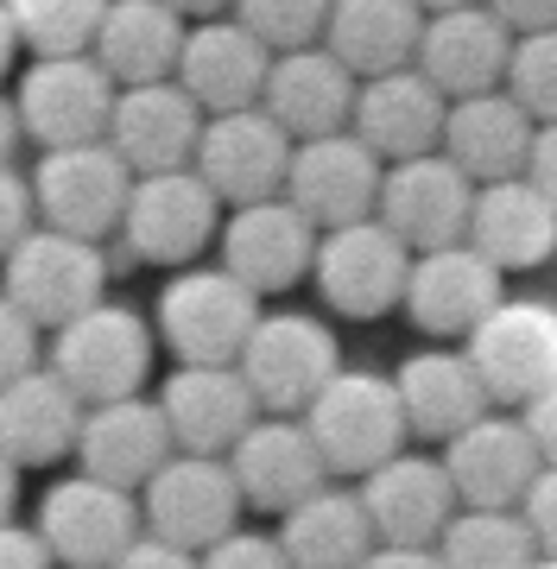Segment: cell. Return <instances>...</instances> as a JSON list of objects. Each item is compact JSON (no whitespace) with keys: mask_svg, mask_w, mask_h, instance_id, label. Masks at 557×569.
I'll return each instance as SVG.
<instances>
[{"mask_svg":"<svg viewBox=\"0 0 557 569\" xmlns=\"http://www.w3.org/2000/svg\"><path fill=\"white\" fill-rule=\"evenodd\" d=\"M519 425H526V437H533L538 462L557 468V380H551V387H538L533 399L519 406Z\"/></svg>","mask_w":557,"mask_h":569,"instance_id":"obj_43","label":"cell"},{"mask_svg":"<svg viewBox=\"0 0 557 569\" xmlns=\"http://www.w3.org/2000/svg\"><path fill=\"white\" fill-rule=\"evenodd\" d=\"M538 449L526 437L519 418H500L495 406L469 418V425L444 437V475L462 507H519V493L533 488L538 475Z\"/></svg>","mask_w":557,"mask_h":569,"instance_id":"obj_21","label":"cell"},{"mask_svg":"<svg viewBox=\"0 0 557 569\" xmlns=\"http://www.w3.org/2000/svg\"><path fill=\"white\" fill-rule=\"evenodd\" d=\"M0 266H7V284L0 291L39 329H58L77 310L102 305V284H108L102 241L63 234V228H26L20 241L0 253Z\"/></svg>","mask_w":557,"mask_h":569,"instance_id":"obj_3","label":"cell"},{"mask_svg":"<svg viewBox=\"0 0 557 569\" xmlns=\"http://www.w3.org/2000/svg\"><path fill=\"white\" fill-rule=\"evenodd\" d=\"M0 569H58L51 550L39 545V531H20L13 519L0 526Z\"/></svg>","mask_w":557,"mask_h":569,"instance_id":"obj_46","label":"cell"},{"mask_svg":"<svg viewBox=\"0 0 557 569\" xmlns=\"http://www.w3.org/2000/svg\"><path fill=\"white\" fill-rule=\"evenodd\" d=\"M127 190H133V171L121 164V152L108 140L44 146L39 171H32V216H44V228L102 241L121 222Z\"/></svg>","mask_w":557,"mask_h":569,"instance_id":"obj_5","label":"cell"},{"mask_svg":"<svg viewBox=\"0 0 557 569\" xmlns=\"http://www.w3.org/2000/svg\"><path fill=\"white\" fill-rule=\"evenodd\" d=\"M279 557L286 569H361V557L374 550V526L355 493H336V488H317L305 493L298 507L279 512Z\"/></svg>","mask_w":557,"mask_h":569,"instance_id":"obj_34","label":"cell"},{"mask_svg":"<svg viewBox=\"0 0 557 569\" xmlns=\"http://www.w3.org/2000/svg\"><path fill=\"white\" fill-rule=\"evenodd\" d=\"M0 7L32 58H70V51H89L108 0H0Z\"/></svg>","mask_w":557,"mask_h":569,"instance_id":"obj_36","label":"cell"},{"mask_svg":"<svg viewBox=\"0 0 557 569\" xmlns=\"http://www.w3.org/2000/svg\"><path fill=\"white\" fill-rule=\"evenodd\" d=\"M418 7H425V13H437V7H462V0H418Z\"/></svg>","mask_w":557,"mask_h":569,"instance_id":"obj_53","label":"cell"},{"mask_svg":"<svg viewBox=\"0 0 557 569\" xmlns=\"http://www.w3.org/2000/svg\"><path fill=\"white\" fill-rule=\"evenodd\" d=\"M418 26H425L418 0H330L317 39L336 63H349L355 77H380V70L412 63Z\"/></svg>","mask_w":557,"mask_h":569,"instance_id":"obj_31","label":"cell"},{"mask_svg":"<svg viewBox=\"0 0 557 569\" xmlns=\"http://www.w3.org/2000/svg\"><path fill=\"white\" fill-rule=\"evenodd\" d=\"M26 228H32V183L13 164H0V253L20 241Z\"/></svg>","mask_w":557,"mask_h":569,"instance_id":"obj_42","label":"cell"},{"mask_svg":"<svg viewBox=\"0 0 557 569\" xmlns=\"http://www.w3.org/2000/svg\"><path fill=\"white\" fill-rule=\"evenodd\" d=\"M533 569H557V557H538V563Z\"/></svg>","mask_w":557,"mask_h":569,"instance_id":"obj_54","label":"cell"},{"mask_svg":"<svg viewBox=\"0 0 557 569\" xmlns=\"http://www.w3.org/2000/svg\"><path fill=\"white\" fill-rule=\"evenodd\" d=\"M171 13H178V20H216V13H222L228 0H166Z\"/></svg>","mask_w":557,"mask_h":569,"instance_id":"obj_51","label":"cell"},{"mask_svg":"<svg viewBox=\"0 0 557 569\" xmlns=\"http://www.w3.org/2000/svg\"><path fill=\"white\" fill-rule=\"evenodd\" d=\"M197 133H203V108L190 102L171 77L121 82L115 102H108V127H102V140L121 152V164L133 171V178L190 164Z\"/></svg>","mask_w":557,"mask_h":569,"instance_id":"obj_17","label":"cell"},{"mask_svg":"<svg viewBox=\"0 0 557 569\" xmlns=\"http://www.w3.org/2000/svg\"><path fill=\"white\" fill-rule=\"evenodd\" d=\"M253 317H260V298L235 272H222V266L216 272L197 266V272H185V279H171L159 291V336H166V348L185 367L235 361L241 342H248Z\"/></svg>","mask_w":557,"mask_h":569,"instance_id":"obj_12","label":"cell"},{"mask_svg":"<svg viewBox=\"0 0 557 569\" xmlns=\"http://www.w3.org/2000/svg\"><path fill=\"white\" fill-rule=\"evenodd\" d=\"M108 102H115V77L89 51L70 58H39L20 77V133L44 146H77V140H102L108 127Z\"/></svg>","mask_w":557,"mask_h":569,"instance_id":"obj_15","label":"cell"},{"mask_svg":"<svg viewBox=\"0 0 557 569\" xmlns=\"http://www.w3.org/2000/svg\"><path fill=\"white\" fill-rule=\"evenodd\" d=\"M159 411H166L171 449H190V456H228V443L260 418L235 361L178 367L166 380V392H159Z\"/></svg>","mask_w":557,"mask_h":569,"instance_id":"obj_25","label":"cell"},{"mask_svg":"<svg viewBox=\"0 0 557 569\" xmlns=\"http://www.w3.org/2000/svg\"><path fill=\"white\" fill-rule=\"evenodd\" d=\"M519 519H526V531H533L538 557H557V468L545 462L533 475V488L519 493Z\"/></svg>","mask_w":557,"mask_h":569,"instance_id":"obj_41","label":"cell"},{"mask_svg":"<svg viewBox=\"0 0 557 569\" xmlns=\"http://www.w3.org/2000/svg\"><path fill=\"white\" fill-rule=\"evenodd\" d=\"M500 82H507V96H514L533 121H557V26L514 32Z\"/></svg>","mask_w":557,"mask_h":569,"instance_id":"obj_37","label":"cell"},{"mask_svg":"<svg viewBox=\"0 0 557 569\" xmlns=\"http://www.w3.org/2000/svg\"><path fill=\"white\" fill-rule=\"evenodd\" d=\"M469 197H475V183L462 178V171L444 159V152H418V159L380 164L374 216H380V222L399 234V247H406V253H425V247L462 241Z\"/></svg>","mask_w":557,"mask_h":569,"instance_id":"obj_13","label":"cell"},{"mask_svg":"<svg viewBox=\"0 0 557 569\" xmlns=\"http://www.w3.org/2000/svg\"><path fill=\"white\" fill-rule=\"evenodd\" d=\"M431 550L444 569H533L538 563V545L526 531V519H519V507L450 512Z\"/></svg>","mask_w":557,"mask_h":569,"instance_id":"obj_35","label":"cell"},{"mask_svg":"<svg viewBox=\"0 0 557 569\" xmlns=\"http://www.w3.org/2000/svg\"><path fill=\"white\" fill-rule=\"evenodd\" d=\"M361 569H444L431 545H374L361 557Z\"/></svg>","mask_w":557,"mask_h":569,"instance_id":"obj_48","label":"cell"},{"mask_svg":"<svg viewBox=\"0 0 557 569\" xmlns=\"http://www.w3.org/2000/svg\"><path fill=\"white\" fill-rule=\"evenodd\" d=\"M20 114H13V102H7V96H0V164H13V152H20Z\"/></svg>","mask_w":557,"mask_h":569,"instance_id":"obj_49","label":"cell"},{"mask_svg":"<svg viewBox=\"0 0 557 569\" xmlns=\"http://www.w3.org/2000/svg\"><path fill=\"white\" fill-rule=\"evenodd\" d=\"M437 127H444V96L431 89V77L418 63H399V70H380V77L355 82L349 133L380 164L437 152Z\"/></svg>","mask_w":557,"mask_h":569,"instance_id":"obj_23","label":"cell"},{"mask_svg":"<svg viewBox=\"0 0 557 569\" xmlns=\"http://www.w3.org/2000/svg\"><path fill=\"white\" fill-rule=\"evenodd\" d=\"M228 475H235V493H241V507L253 512H286L298 507L305 493H317L330 481V468L310 443L305 418H286V411H267V418H253L235 443H228Z\"/></svg>","mask_w":557,"mask_h":569,"instance_id":"obj_16","label":"cell"},{"mask_svg":"<svg viewBox=\"0 0 557 569\" xmlns=\"http://www.w3.org/2000/svg\"><path fill=\"white\" fill-rule=\"evenodd\" d=\"M146 367H152V336H146V323L121 305H89V310H77L70 323H58V336H51V373H58L83 406L140 392Z\"/></svg>","mask_w":557,"mask_h":569,"instance_id":"obj_4","label":"cell"},{"mask_svg":"<svg viewBox=\"0 0 557 569\" xmlns=\"http://www.w3.org/2000/svg\"><path fill=\"white\" fill-rule=\"evenodd\" d=\"M519 178H533L545 197L557 203V121H538L533 127V146H526V164H519Z\"/></svg>","mask_w":557,"mask_h":569,"instance_id":"obj_45","label":"cell"},{"mask_svg":"<svg viewBox=\"0 0 557 569\" xmlns=\"http://www.w3.org/2000/svg\"><path fill=\"white\" fill-rule=\"evenodd\" d=\"M178 44H185V20L166 0H108L102 20H96V39H89V58L102 63L115 77V89H121V82L171 77Z\"/></svg>","mask_w":557,"mask_h":569,"instance_id":"obj_33","label":"cell"},{"mask_svg":"<svg viewBox=\"0 0 557 569\" xmlns=\"http://www.w3.org/2000/svg\"><path fill=\"white\" fill-rule=\"evenodd\" d=\"M533 114L507 96V89H481V96H456L444 102V127H437V152L462 171L469 183L519 178L526 146H533Z\"/></svg>","mask_w":557,"mask_h":569,"instance_id":"obj_27","label":"cell"},{"mask_svg":"<svg viewBox=\"0 0 557 569\" xmlns=\"http://www.w3.org/2000/svg\"><path fill=\"white\" fill-rule=\"evenodd\" d=\"M108 569H197V550L185 545H166V538H152V531H140L133 545L115 557Z\"/></svg>","mask_w":557,"mask_h":569,"instance_id":"obj_44","label":"cell"},{"mask_svg":"<svg viewBox=\"0 0 557 569\" xmlns=\"http://www.w3.org/2000/svg\"><path fill=\"white\" fill-rule=\"evenodd\" d=\"M26 367H39V323L0 291V387H7L13 373H26Z\"/></svg>","mask_w":557,"mask_h":569,"instance_id":"obj_40","label":"cell"},{"mask_svg":"<svg viewBox=\"0 0 557 569\" xmlns=\"http://www.w3.org/2000/svg\"><path fill=\"white\" fill-rule=\"evenodd\" d=\"M216 190H209L190 164H178V171H146V178H133V190H127L121 203V234L127 247H133V260L146 266H190L197 253H203L209 241H216Z\"/></svg>","mask_w":557,"mask_h":569,"instance_id":"obj_6","label":"cell"},{"mask_svg":"<svg viewBox=\"0 0 557 569\" xmlns=\"http://www.w3.org/2000/svg\"><path fill=\"white\" fill-rule=\"evenodd\" d=\"M77 456H83V475L96 481H115V488H140L152 468L171 456V430L159 399H102V406H83V425H77Z\"/></svg>","mask_w":557,"mask_h":569,"instance_id":"obj_29","label":"cell"},{"mask_svg":"<svg viewBox=\"0 0 557 569\" xmlns=\"http://www.w3.org/2000/svg\"><path fill=\"white\" fill-rule=\"evenodd\" d=\"M475 380L488 392V406H526L538 387L557 380V305L545 298H495V310L462 336Z\"/></svg>","mask_w":557,"mask_h":569,"instance_id":"obj_2","label":"cell"},{"mask_svg":"<svg viewBox=\"0 0 557 569\" xmlns=\"http://www.w3.org/2000/svg\"><path fill=\"white\" fill-rule=\"evenodd\" d=\"M462 241H469L488 266H500V272L545 266V260L557 253V203L538 190L533 178L475 183L469 222H462Z\"/></svg>","mask_w":557,"mask_h":569,"instance_id":"obj_24","label":"cell"},{"mask_svg":"<svg viewBox=\"0 0 557 569\" xmlns=\"http://www.w3.org/2000/svg\"><path fill=\"white\" fill-rule=\"evenodd\" d=\"M507 44H514V32H507L481 0H462V7H437V13H425L412 63L431 77V89L444 96V102H456V96L500 89Z\"/></svg>","mask_w":557,"mask_h":569,"instance_id":"obj_20","label":"cell"},{"mask_svg":"<svg viewBox=\"0 0 557 569\" xmlns=\"http://www.w3.org/2000/svg\"><path fill=\"white\" fill-rule=\"evenodd\" d=\"M140 488H146L140 526L152 531V538H166V545L203 550V545H216L222 531H235V519H241V493H235V475H228L222 456L171 449Z\"/></svg>","mask_w":557,"mask_h":569,"instance_id":"obj_11","label":"cell"},{"mask_svg":"<svg viewBox=\"0 0 557 569\" xmlns=\"http://www.w3.org/2000/svg\"><path fill=\"white\" fill-rule=\"evenodd\" d=\"M197 569H286V557L260 531H222L216 545L197 550Z\"/></svg>","mask_w":557,"mask_h":569,"instance_id":"obj_39","label":"cell"},{"mask_svg":"<svg viewBox=\"0 0 557 569\" xmlns=\"http://www.w3.org/2000/svg\"><path fill=\"white\" fill-rule=\"evenodd\" d=\"M260 108L286 127L291 140L310 133H336L349 127L355 108V70L336 63L324 44H291L267 58V82H260Z\"/></svg>","mask_w":557,"mask_h":569,"instance_id":"obj_28","label":"cell"},{"mask_svg":"<svg viewBox=\"0 0 557 569\" xmlns=\"http://www.w3.org/2000/svg\"><path fill=\"white\" fill-rule=\"evenodd\" d=\"M267 58L272 51L253 39L241 20H203V26H185V44H178L171 82H178L203 114H222V108L260 102Z\"/></svg>","mask_w":557,"mask_h":569,"instance_id":"obj_26","label":"cell"},{"mask_svg":"<svg viewBox=\"0 0 557 569\" xmlns=\"http://www.w3.org/2000/svg\"><path fill=\"white\" fill-rule=\"evenodd\" d=\"M310 253H317V222L305 209H291L286 197L241 203L222 228V272H235L253 298L291 291L310 272Z\"/></svg>","mask_w":557,"mask_h":569,"instance_id":"obj_19","label":"cell"},{"mask_svg":"<svg viewBox=\"0 0 557 569\" xmlns=\"http://www.w3.org/2000/svg\"><path fill=\"white\" fill-rule=\"evenodd\" d=\"M13 51H20V39H13V20H7V7H0V77L13 70Z\"/></svg>","mask_w":557,"mask_h":569,"instance_id":"obj_52","label":"cell"},{"mask_svg":"<svg viewBox=\"0 0 557 569\" xmlns=\"http://www.w3.org/2000/svg\"><path fill=\"white\" fill-rule=\"evenodd\" d=\"M286 159H291V133L260 102H248L209 114L203 133H197V152H190V171L216 190V203L241 209L260 203V197H279Z\"/></svg>","mask_w":557,"mask_h":569,"instance_id":"obj_9","label":"cell"},{"mask_svg":"<svg viewBox=\"0 0 557 569\" xmlns=\"http://www.w3.org/2000/svg\"><path fill=\"white\" fill-rule=\"evenodd\" d=\"M361 512L374 526V545H437L444 519L456 512V488L437 456H399L374 462L361 475Z\"/></svg>","mask_w":557,"mask_h":569,"instance_id":"obj_22","label":"cell"},{"mask_svg":"<svg viewBox=\"0 0 557 569\" xmlns=\"http://www.w3.org/2000/svg\"><path fill=\"white\" fill-rule=\"evenodd\" d=\"M500 298V266H488L469 241L450 247H425L406 266V291L399 305L425 336H444V342H462Z\"/></svg>","mask_w":557,"mask_h":569,"instance_id":"obj_18","label":"cell"},{"mask_svg":"<svg viewBox=\"0 0 557 569\" xmlns=\"http://www.w3.org/2000/svg\"><path fill=\"white\" fill-rule=\"evenodd\" d=\"M330 0H235V20L248 26L267 51H291V44H317Z\"/></svg>","mask_w":557,"mask_h":569,"instance_id":"obj_38","label":"cell"},{"mask_svg":"<svg viewBox=\"0 0 557 569\" xmlns=\"http://www.w3.org/2000/svg\"><path fill=\"white\" fill-rule=\"evenodd\" d=\"M374 190H380V159L355 140L349 127L291 140L279 197H286L291 209H305L317 228H342V222L374 216Z\"/></svg>","mask_w":557,"mask_h":569,"instance_id":"obj_14","label":"cell"},{"mask_svg":"<svg viewBox=\"0 0 557 569\" xmlns=\"http://www.w3.org/2000/svg\"><path fill=\"white\" fill-rule=\"evenodd\" d=\"M235 367H241V380H248V392H253L260 411L298 418V411L310 406V392L342 367V355H336V336L317 323V317L279 310V317H253Z\"/></svg>","mask_w":557,"mask_h":569,"instance_id":"obj_8","label":"cell"},{"mask_svg":"<svg viewBox=\"0 0 557 569\" xmlns=\"http://www.w3.org/2000/svg\"><path fill=\"white\" fill-rule=\"evenodd\" d=\"M13 507H20V468L0 456V526L13 519Z\"/></svg>","mask_w":557,"mask_h":569,"instance_id":"obj_50","label":"cell"},{"mask_svg":"<svg viewBox=\"0 0 557 569\" xmlns=\"http://www.w3.org/2000/svg\"><path fill=\"white\" fill-rule=\"evenodd\" d=\"M39 545L51 550L58 569H108L133 538H140V500L133 488L77 475L39 500Z\"/></svg>","mask_w":557,"mask_h":569,"instance_id":"obj_10","label":"cell"},{"mask_svg":"<svg viewBox=\"0 0 557 569\" xmlns=\"http://www.w3.org/2000/svg\"><path fill=\"white\" fill-rule=\"evenodd\" d=\"M507 32H538V26H557V0H481Z\"/></svg>","mask_w":557,"mask_h":569,"instance_id":"obj_47","label":"cell"},{"mask_svg":"<svg viewBox=\"0 0 557 569\" xmlns=\"http://www.w3.org/2000/svg\"><path fill=\"white\" fill-rule=\"evenodd\" d=\"M406 266L412 253L399 247L380 216H361V222L324 228L317 234V253H310V279L324 291V305L342 310V317H387L406 291Z\"/></svg>","mask_w":557,"mask_h":569,"instance_id":"obj_7","label":"cell"},{"mask_svg":"<svg viewBox=\"0 0 557 569\" xmlns=\"http://www.w3.org/2000/svg\"><path fill=\"white\" fill-rule=\"evenodd\" d=\"M392 392H399L406 430L412 437H431V443L456 437L469 418L488 411V392H481V380H475V367L462 348H425V355H412V361L399 367Z\"/></svg>","mask_w":557,"mask_h":569,"instance_id":"obj_32","label":"cell"},{"mask_svg":"<svg viewBox=\"0 0 557 569\" xmlns=\"http://www.w3.org/2000/svg\"><path fill=\"white\" fill-rule=\"evenodd\" d=\"M83 425V399L51 367H26L0 387V456L13 468H51L70 456Z\"/></svg>","mask_w":557,"mask_h":569,"instance_id":"obj_30","label":"cell"},{"mask_svg":"<svg viewBox=\"0 0 557 569\" xmlns=\"http://www.w3.org/2000/svg\"><path fill=\"white\" fill-rule=\"evenodd\" d=\"M298 418H305L310 443H317L330 475H368L374 462H387L392 449L412 437L392 380H380V373H342V367L310 392V406Z\"/></svg>","mask_w":557,"mask_h":569,"instance_id":"obj_1","label":"cell"}]
</instances>
